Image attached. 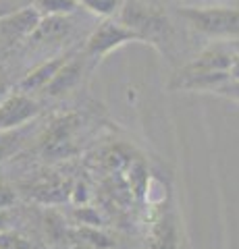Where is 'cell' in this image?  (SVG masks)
Instances as JSON below:
<instances>
[{
    "label": "cell",
    "instance_id": "cell-9",
    "mask_svg": "<svg viewBox=\"0 0 239 249\" xmlns=\"http://www.w3.org/2000/svg\"><path fill=\"white\" fill-rule=\"evenodd\" d=\"M81 116L75 112H69L65 116H58L46 131V152H65V143H69V139L73 137V133L79 129Z\"/></svg>",
    "mask_w": 239,
    "mask_h": 249
},
{
    "label": "cell",
    "instance_id": "cell-16",
    "mask_svg": "<svg viewBox=\"0 0 239 249\" xmlns=\"http://www.w3.org/2000/svg\"><path fill=\"white\" fill-rule=\"evenodd\" d=\"M0 249H34L32 241L17 231H0Z\"/></svg>",
    "mask_w": 239,
    "mask_h": 249
},
{
    "label": "cell",
    "instance_id": "cell-2",
    "mask_svg": "<svg viewBox=\"0 0 239 249\" xmlns=\"http://www.w3.org/2000/svg\"><path fill=\"white\" fill-rule=\"evenodd\" d=\"M179 17L200 36L239 40V9L235 6H181Z\"/></svg>",
    "mask_w": 239,
    "mask_h": 249
},
{
    "label": "cell",
    "instance_id": "cell-18",
    "mask_svg": "<svg viewBox=\"0 0 239 249\" xmlns=\"http://www.w3.org/2000/svg\"><path fill=\"white\" fill-rule=\"evenodd\" d=\"M212 93L214 96H219V98H227V100H233V102H239V81L229 79L222 85H219Z\"/></svg>",
    "mask_w": 239,
    "mask_h": 249
},
{
    "label": "cell",
    "instance_id": "cell-14",
    "mask_svg": "<svg viewBox=\"0 0 239 249\" xmlns=\"http://www.w3.org/2000/svg\"><path fill=\"white\" fill-rule=\"evenodd\" d=\"M75 241H79V243H86L90 247H96V249H109L112 247V241L104 235V232H100L98 227H81L71 232Z\"/></svg>",
    "mask_w": 239,
    "mask_h": 249
},
{
    "label": "cell",
    "instance_id": "cell-4",
    "mask_svg": "<svg viewBox=\"0 0 239 249\" xmlns=\"http://www.w3.org/2000/svg\"><path fill=\"white\" fill-rule=\"evenodd\" d=\"M42 15L34 6V2L9 17L0 19V52L15 48L19 42L29 40L36 27L40 25Z\"/></svg>",
    "mask_w": 239,
    "mask_h": 249
},
{
    "label": "cell",
    "instance_id": "cell-3",
    "mask_svg": "<svg viewBox=\"0 0 239 249\" xmlns=\"http://www.w3.org/2000/svg\"><path fill=\"white\" fill-rule=\"evenodd\" d=\"M131 42H142L137 31L127 27L125 23H121V21L106 19L92 31V36L86 42V48H83V54L88 56V60L98 62V60L109 56L110 52L119 50Z\"/></svg>",
    "mask_w": 239,
    "mask_h": 249
},
{
    "label": "cell",
    "instance_id": "cell-15",
    "mask_svg": "<svg viewBox=\"0 0 239 249\" xmlns=\"http://www.w3.org/2000/svg\"><path fill=\"white\" fill-rule=\"evenodd\" d=\"M90 13L98 15V17H112L114 13L121 11L123 0H79Z\"/></svg>",
    "mask_w": 239,
    "mask_h": 249
},
{
    "label": "cell",
    "instance_id": "cell-6",
    "mask_svg": "<svg viewBox=\"0 0 239 249\" xmlns=\"http://www.w3.org/2000/svg\"><path fill=\"white\" fill-rule=\"evenodd\" d=\"M146 249H181L179 218L173 210H163L152 220L146 235Z\"/></svg>",
    "mask_w": 239,
    "mask_h": 249
},
{
    "label": "cell",
    "instance_id": "cell-17",
    "mask_svg": "<svg viewBox=\"0 0 239 249\" xmlns=\"http://www.w3.org/2000/svg\"><path fill=\"white\" fill-rule=\"evenodd\" d=\"M73 218L79 224H83V227H102V216L94 208H88V206L73 208Z\"/></svg>",
    "mask_w": 239,
    "mask_h": 249
},
{
    "label": "cell",
    "instance_id": "cell-21",
    "mask_svg": "<svg viewBox=\"0 0 239 249\" xmlns=\"http://www.w3.org/2000/svg\"><path fill=\"white\" fill-rule=\"evenodd\" d=\"M88 185L83 183V181H77L75 183V187L71 189V201L73 204H77V206H81V204H86L88 201Z\"/></svg>",
    "mask_w": 239,
    "mask_h": 249
},
{
    "label": "cell",
    "instance_id": "cell-22",
    "mask_svg": "<svg viewBox=\"0 0 239 249\" xmlns=\"http://www.w3.org/2000/svg\"><path fill=\"white\" fill-rule=\"evenodd\" d=\"M231 79L239 81V56H237V54L233 58V65H231Z\"/></svg>",
    "mask_w": 239,
    "mask_h": 249
},
{
    "label": "cell",
    "instance_id": "cell-19",
    "mask_svg": "<svg viewBox=\"0 0 239 249\" xmlns=\"http://www.w3.org/2000/svg\"><path fill=\"white\" fill-rule=\"evenodd\" d=\"M32 2L34 0H0V19H4L13 13L25 9V6H29Z\"/></svg>",
    "mask_w": 239,
    "mask_h": 249
},
{
    "label": "cell",
    "instance_id": "cell-1",
    "mask_svg": "<svg viewBox=\"0 0 239 249\" xmlns=\"http://www.w3.org/2000/svg\"><path fill=\"white\" fill-rule=\"evenodd\" d=\"M119 21L137 31L144 44H152L160 52H166L173 44V23L158 6L140 0H127L119 11Z\"/></svg>",
    "mask_w": 239,
    "mask_h": 249
},
{
    "label": "cell",
    "instance_id": "cell-20",
    "mask_svg": "<svg viewBox=\"0 0 239 249\" xmlns=\"http://www.w3.org/2000/svg\"><path fill=\"white\" fill-rule=\"evenodd\" d=\"M17 204V191L11 185L0 183V210H11Z\"/></svg>",
    "mask_w": 239,
    "mask_h": 249
},
{
    "label": "cell",
    "instance_id": "cell-24",
    "mask_svg": "<svg viewBox=\"0 0 239 249\" xmlns=\"http://www.w3.org/2000/svg\"><path fill=\"white\" fill-rule=\"evenodd\" d=\"M229 46H231V50H233L237 56H239V40H231V42H227Z\"/></svg>",
    "mask_w": 239,
    "mask_h": 249
},
{
    "label": "cell",
    "instance_id": "cell-7",
    "mask_svg": "<svg viewBox=\"0 0 239 249\" xmlns=\"http://www.w3.org/2000/svg\"><path fill=\"white\" fill-rule=\"evenodd\" d=\"M235 52L231 50L227 42H219L214 46H208L198 54L194 60H189L185 67H181L179 73H217V71H231Z\"/></svg>",
    "mask_w": 239,
    "mask_h": 249
},
{
    "label": "cell",
    "instance_id": "cell-8",
    "mask_svg": "<svg viewBox=\"0 0 239 249\" xmlns=\"http://www.w3.org/2000/svg\"><path fill=\"white\" fill-rule=\"evenodd\" d=\"M86 60H88L86 54H83V58L81 56L69 58L65 65L60 67V71L55 75V79L46 85V93H48L50 98H60V96H65V93H69L71 89H75L77 85L81 83Z\"/></svg>",
    "mask_w": 239,
    "mask_h": 249
},
{
    "label": "cell",
    "instance_id": "cell-12",
    "mask_svg": "<svg viewBox=\"0 0 239 249\" xmlns=\"http://www.w3.org/2000/svg\"><path fill=\"white\" fill-rule=\"evenodd\" d=\"M27 129H29V124L19 127V129H11V131H0V164L23 150V145L27 143V135H29Z\"/></svg>",
    "mask_w": 239,
    "mask_h": 249
},
{
    "label": "cell",
    "instance_id": "cell-11",
    "mask_svg": "<svg viewBox=\"0 0 239 249\" xmlns=\"http://www.w3.org/2000/svg\"><path fill=\"white\" fill-rule=\"evenodd\" d=\"M73 31L71 15H55V17H42L40 25L29 37L32 44H46V42H56L63 40Z\"/></svg>",
    "mask_w": 239,
    "mask_h": 249
},
{
    "label": "cell",
    "instance_id": "cell-23",
    "mask_svg": "<svg viewBox=\"0 0 239 249\" xmlns=\"http://www.w3.org/2000/svg\"><path fill=\"white\" fill-rule=\"evenodd\" d=\"M6 96H9V88H6V83H4L2 79H0V102H2V100H4Z\"/></svg>",
    "mask_w": 239,
    "mask_h": 249
},
{
    "label": "cell",
    "instance_id": "cell-10",
    "mask_svg": "<svg viewBox=\"0 0 239 249\" xmlns=\"http://www.w3.org/2000/svg\"><path fill=\"white\" fill-rule=\"evenodd\" d=\"M73 56V52H67V54H60V56L52 58V60H46L42 65H37L36 69H32L23 79L19 81V88L23 91H37V89H46V85H48L52 79H55V75L60 71V67L65 65V62Z\"/></svg>",
    "mask_w": 239,
    "mask_h": 249
},
{
    "label": "cell",
    "instance_id": "cell-5",
    "mask_svg": "<svg viewBox=\"0 0 239 249\" xmlns=\"http://www.w3.org/2000/svg\"><path fill=\"white\" fill-rule=\"evenodd\" d=\"M42 112L40 104L25 91L9 93L2 102H0V131H11L25 127L32 123L37 114Z\"/></svg>",
    "mask_w": 239,
    "mask_h": 249
},
{
    "label": "cell",
    "instance_id": "cell-13",
    "mask_svg": "<svg viewBox=\"0 0 239 249\" xmlns=\"http://www.w3.org/2000/svg\"><path fill=\"white\" fill-rule=\"evenodd\" d=\"M79 0H34V6L40 11L42 17H55V15H73L79 9Z\"/></svg>",
    "mask_w": 239,
    "mask_h": 249
}]
</instances>
